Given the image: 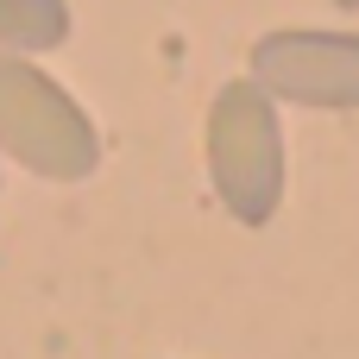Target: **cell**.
I'll list each match as a JSON object with an SVG mask.
<instances>
[{
    "label": "cell",
    "mask_w": 359,
    "mask_h": 359,
    "mask_svg": "<svg viewBox=\"0 0 359 359\" xmlns=\"http://www.w3.org/2000/svg\"><path fill=\"white\" fill-rule=\"evenodd\" d=\"M202 158H208V189L215 202L240 221V227H271V215L284 208V120L278 101L252 82L233 76L215 88L208 101V126H202Z\"/></svg>",
    "instance_id": "obj_1"
},
{
    "label": "cell",
    "mask_w": 359,
    "mask_h": 359,
    "mask_svg": "<svg viewBox=\"0 0 359 359\" xmlns=\"http://www.w3.org/2000/svg\"><path fill=\"white\" fill-rule=\"evenodd\" d=\"M0 158L44 183H88L101 170V133L82 101L19 50H0Z\"/></svg>",
    "instance_id": "obj_2"
},
{
    "label": "cell",
    "mask_w": 359,
    "mask_h": 359,
    "mask_svg": "<svg viewBox=\"0 0 359 359\" xmlns=\"http://www.w3.org/2000/svg\"><path fill=\"white\" fill-rule=\"evenodd\" d=\"M246 76L271 101H297V107H316V114H353L359 107V32H316V25L265 32L246 57Z\"/></svg>",
    "instance_id": "obj_3"
},
{
    "label": "cell",
    "mask_w": 359,
    "mask_h": 359,
    "mask_svg": "<svg viewBox=\"0 0 359 359\" xmlns=\"http://www.w3.org/2000/svg\"><path fill=\"white\" fill-rule=\"evenodd\" d=\"M69 38V6L63 0H0V50L44 57Z\"/></svg>",
    "instance_id": "obj_4"
},
{
    "label": "cell",
    "mask_w": 359,
    "mask_h": 359,
    "mask_svg": "<svg viewBox=\"0 0 359 359\" xmlns=\"http://www.w3.org/2000/svg\"><path fill=\"white\" fill-rule=\"evenodd\" d=\"M334 6H347V13H353V6H359V0H334Z\"/></svg>",
    "instance_id": "obj_5"
}]
</instances>
